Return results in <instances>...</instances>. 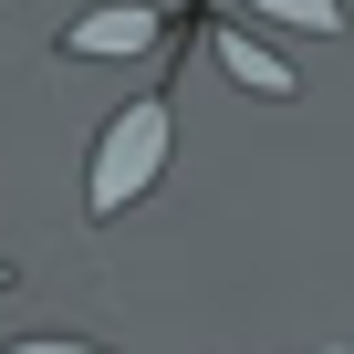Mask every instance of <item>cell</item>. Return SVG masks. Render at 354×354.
<instances>
[{
	"label": "cell",
	"instance_id": "cell-6",
	"mask_svg": "<svg viewBox=\"0 0 354 354\" xmlns=\"http://www.w3.org/2000/svg\"><path fill=\"white\" fill-rule=\"evenodd\" d=\"M11 281H21V271H11V261H0V292H11Z\"/></svg>",
	"mask_w": 354,
	"mask_h": 354
},
{
	"label": "cell",
	"instance_id": "cell-1",
	"mask_svg": "<svg viewBox=\"0 0 354 354\" xmlns=\"http://www.w3.org/2000/svg\"><path fill=\"white\" fill-rule=\"evenodd\" d=\"M156 167H167V104H125L84 167V219H125L146 188H156Z\"/></svg>",
	"mask_w": 354,
	"mask_h": 354
},
{
	"label": "cell",
	"instance_id": "cell-4",
	"mask_svg": "<svg viewBox=\"0 0 354 354\" xmlns=\"http://www.w3.org/2000/svg\"><path fill=\"white\" fill-rule=\"evenodd\" d=\"M271 21H292V32H344V0H261Z\"/></svg>",
	"mask_w": 354,
	"mask_h": 354
},
{
	"label": "cell",
	"instance_id": "cell-2",
	"mask_svg": "<svg viewBox=\"0 0 354 354\" xmlns=\"http://www.w3.org/2000/svg\"><path fill=\"white\" fill-rule=\"evenodd\" d=\"M63 42H73L84 63H125V53H146V42H156V11H84Z\"/></svg>",
	"mask_w": 354,
	"mask_h": 354
},
{
	"label": "cell",
	"instance_id": "cell-5",
	"mask_svg": "<svg viewBox=\"0 0 354 354\" xmlns=\"http://www.w3.org/2000/svg\"><path fill=\"white\" fill-rule=\"evenodd\" d=\"M0 354H115V344H94V333H32V344H0Z\"/></svg>",
	"mask_w": 354,
	"mask_h": 354
},
{
	"label": "cell",
	"instance_id": "cell-3",
	"mask_svg": "<svg viewBox=\"0 0 354 354\" xmlns=\"http://www.w3.org/2000/svg\"><path fill=\"white\" fill-rule=\"evenodd\" d=\"M219 63H230L250 94H292V63H281V53H261L250 32H230V42H219Z\"/></svg>",
	"mask_w": 354,
	"mask_h": 354
}]
</instances>
